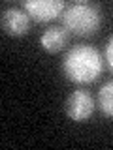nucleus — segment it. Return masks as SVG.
<instances>
[{"mask_svg": "<svg viewBox=\"0 0 113 150\" xmlns=\"http://www.w3.org/2000/svg\"><path fill=\"white\" fill-rule=\"evenodd\" d=\"M62 69L74 83H92L102 73V54L91 45H75L64 56Z\"/></svg>", "mask_w": 113, "mask_h": 150, "instance_id": "f257e3e1", "label": "nucleus"}, {"mask_svg": "<svg viewBox=\"0 0 113 150\" xmlns=\"http://www.w3.org/2000/svg\"><path fill=\"white\" fill-rule=\"evenodd\" d=\"M62 23L66 30L75 36H91L98 30L102 15L98 6L89 2H75L62 11Z\"/></svg>", "mask_w": 113, "mask_h": 150, "instance_id": "f03ea898", "label": "nucleus"}, {"mask_svg": "<svg viewBox=\"0 0 113 150\" xmlns=\"http://www.w3.org/2000/svg\"><path fill=\"white\" fill-rule=\"evenodd\" d=\"M94 105H96V103H94V98L91 96V92L74 90L64 101V111H66V115H68L70 120L85 122L92 116Z\"/></svg>", "mask_w": 113, "mask_h": 150, "instance_id": "7ed1b4c3", "label": "nucleus"}, {"mask_svg": "<svg viewBox=\"0 0 113 150\" xmlns=\"http://www.w3.org/2000/svg\"><path fill=\"white\" fill-rule=\"evenodd\" d=\"M25 11L38 23H47L51 19L59 17L66 9L62 0H28L23 4Z\"/></svg>", "mask_w": 113, "mask_h": 150, "instance_id": "20e7f679", "label": "nucleus"}, {"mask_svg": "<svg viewBox=\"0 0 113 150\" xmlns=\"http://www.w3.org/2000/svg\"><path fill=\"white\" fill-rule=\"evenodd\" d=\"M30 28L28 13L23 9H4L2 11V30L8 36H25Z\"/></svg>", "mask_w": 113, "mask_h": 150, "instance_id": "39448f33", "label": "nucleus"}, {"mask_svg": "<svg viewBox=\"0 0 113 150\" xmlns=\"http://www.w3.org/2000/svg\"><path fill=\"white\" fill-rule=\"evenodd\" d=\"M68 41H70V32L62 26L45 28V32L40 38V43L47 53H59V51H62Z\"/></svg>", "mask_w": 113, "mask_h": 150, "instance_id": "423d86ee", "label": "nucleus"}, {"mask_svg": "<svg viewBox=\"0 0 113 150\" xmlns=\"http://www.w3.org/2000/svg\"><path fill=\"white\" fill-rule=\"evenodd\" d=\"M98 107L106 116H113V81L106 83L98 92Z\"/></svg>", "mask_w": 113, "mask_h": 150, "instance_id": "0eeeda50", "label": "nucleus"}, {"mask_svg": "<svg viewBox=\"0 0 113 150\" xmlns=\"http://www.w3.org/2000/svg\"><path fill=\"white\" fill-rule=\"evenodd\" d=\"M106 58H107V62H109V66L113 68V38L107 41V47H106Z\"/></svg>", "mask_w": 113, "mask_h": 150, "instance_id": "6e6552de", "label": "nucleus"}]
</instances>
